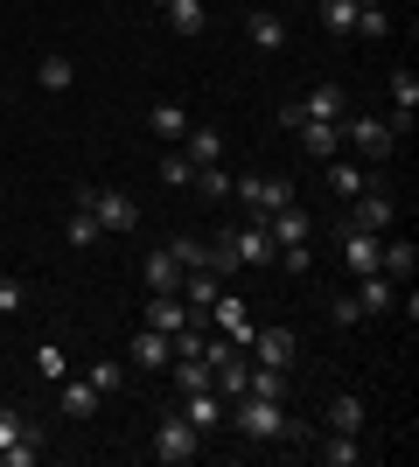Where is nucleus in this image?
I'll return each instance as SVG.
<instances>
[{"instance_id":"1","label":"nucleus","mask_w":419,"mask_h":467,"mask_svg":"<svg viewBox=\"0 0 419 467\" xmlns=\"http://www.w3.org/2000/svg\"><path fill=\"white\" fill-rule=\"evenodd\" d=\"M224 419H231L245 440H259V447H294V453H308V440H315L300 419H287V405H279V398H252V390H238V398L224 405Z\"/></svg>"},{"instance_id":"2","label":"nucleus","mask_w":419,"mask_h":467,"mask_svg":"<svg viewBox=\"0 0 419 467\" xmlns=\"http://www.w3.org/2000/svg\"><path fill=\"white\" fill-rule=\"evenodd\" d=\"M78 210L99 216V231H140V202L126 189H99V182H84V189H78Z\"/></svg>"},{"instance_id":"3","label":"nucleus","mask_w":419,"mask_h":467,"mask_svg":"<svg viewBox=\"0 0 419 467\" xmlns=\"http://www.w3.org/2000/svg\"><path fill=\"white\" fill-rule=\"evenodd\" d=\"M231 195L245 202V223H259V216H273L279 202H294V182H287V175H238Z\"/></svg>"},{"instance_id":"4","label":"nucleus","mask_w":419,"mask_h":467,"mask_svg":"<svg viewBox=\"0 0 419 467\" xmlns=\"http://www.w3.org/2000/svg\"><path fill=\"white\" fill-rule=\"evenodd\" d=\"M342 147H357L371 168H384V161H392V147H399V133H392V119H363V112H350V119H342Z\"/></svg>"},{"instance_id":"5","label":"nucleus","mask_w":419,"mask_h":467,"mask_svg":"<svg viewBox=\"0 0 419 467\" xmlns=\"http://www.w3.org/2000/svg\"><path fill=\"white\" fill-rule=\"evenodd\" d=\"M342 210H350V216H342L350 231H371V237H392V223H399V202H392V195H384L378 182H371L363 195H350Z\"/></svg>"},{"instance_id":"6","label":"nucleus","mask_w":419,"mask_h":467,"mask_svg":"<svg viewBox=\"0 0 419 467\" xmlns=\"http://www.w3.org/2000/svg\"><path fill=\"white\" fill-rule=\"evenodd\" d=\"M196 453H203V432L189 426L182 411H168V419L154 426V461L161 467H182V461H196Z\"/></svg>"},{"instance_id":"7","label":"nucleus","mask_w":419,"mask_h":467,"mask_svg":"<svg viewBox=\"0 0 419 467\" xmlns=\"http://www.w3.org/2000/svg\"><path fill=\"white\" fill-rule=\"evenodd\" d=\"M140 321H147V328H161L168 342H175L182 328H210L203 314H189V300H182V293H147V314H140Z\"/></svg>"},{"instance_id":"8","label":"nucleus","mask_w":419,"mask_h":467,"mask_svg":"<svg viewBox=\"0 0 419 467\" xmlns=\"http://www.w3.org/2000/svg\"><path fill=\"white\" fill-rule=\"evenodd\" d=\"M245 356H252V363H266V370H294L300 342H294V328H252Z\"/></svg>"},{"instance_id":"9","label":"nucleus","mask_w":419,"mask_h":467,"mask_svg":"<svg viewBox=\"0 0 419 467\" xmlns=\"http://www.w3.org/2000/svg\"><path fill=\"white\" fill-rule=\"evenodd\" d=\"M126 363H133V370H168V363H175V342L140 321V328L126 335Z\"/></svg>"},{"instance_id":"10","label":"nucleus","mask_w":419,"mask_h":467,"mask_svg":"<svg viewBox=\"0 0 419 467\" xmlns=\"http://www.w3.org/2000/svg\"><path fill=\"white\" fill-rule=\"evenodd\" d=\"M245 42H252V49H266V57H279V49L294 42V28H287V15H279V7H252V15H245Z\"/></svg>"},{"instance_id":"11","label":"nucleus","mask_w":419,"mask_h":467,"mask_svg":"<svg viewBox=\"0 0 419 467\" xmlns=\"http://www.w3.org/2000/svg\"><path fill=\"white\" fill-rule=\"evenodd\" d=\"M224 244H231V258H238V265H273V258H279V244L266 237V223H231V231H224Z\"/></svg>"},{"instance_id":"12","label":"nucleus","mask_w":419,"mask_h":467,"mask_svg":"<svg viewBox=\"0 0 419 467\" xmlns=\"http://www.w3.org/2000/svg\"><path fill=\"white\" fill-rule=\"evenodd\" d=\"M259 223H266V237H273L279 252H287V244H308V237H315V216L300 210V202H279V210H273V216H259Z\"/></svg>"},{"instance_id":"13","label":"nucleus","mask_w":419,"mask_h":467,"mask_svg":"<svg viewBox=\"0 0 419 467\" xmlns=\"http://www.w3.org/2000/svg\"><path fill=\"white\" fill-rule=\"evenodd\" d=\"M294 112L321 119V126H342V119H350V91H342V84H315L308 98H294Z\"/></svg>"},{"instance_id":"14","label":"nucleus","mask_w":419,"mask_h":467,"mask_svg":"<svg viewBox=\"0 0 419 467\" xmlns=\"http://www.w3.org/2000/svg\"><path fill=\"white\" fill-rule=\"evenodd\" d=\"M210 328L231 335V342L245 349V342H252V307H245L238 293H217V300H210Z\"/></svg>"},{"instance_id":"15","label":"nucleus","mask_w":419,"mask_h":467,"mask_svg":"<svg viewBox=\"0 0 419 467\" xmlns=\"http://www.w3.org/2000/svg\"><path fill=\"white\" fill-rule=\"evenodd\" d=\"M336 244H342V273H350V279L378 273V237H371V231H350V223H342Z\"/></svg>"},{"instance_id":"16","label":"nucleus","mask_w":419,"mask_h":467,"mask_svg":"<svg viewBox=\"0 0 419 467\" xmlns=\"http://www.w3.org/2000/svg\"><path fill=\"white\" fill-rule=\"evenodd\" d=\"M57 405H63V419H78V426H84V419H99L105 398L91 390V377H63V384H57Z\"/></svg>"},{"instance_id":"17","label":"nucleus","mask_w":419,"mask_h":467,"mask_svg":"<svg viewBox=\"0 0 419 467\" xmlns=\"http://www.w3.org/2000/svg\"><path fill=\"white\" fill-rule=\"evenodd\" d=\"M321 182H329V189H336L342 202H350V195H363V189H371V168H363V161H350V154H329Z\"/></svg>"},{"instance_id":"18","label":"nucleus","mask_w":419,"mask_h":467,"mask_svg":"<svg viewBox=\"0 0 419 467\" xmlns=\"http://www.w3.org/2000/svg\"><path fill=\"white\" fill-rule=\"evenodd\" d=\"M357 307H363V321H371V314H392V307H399V279L363 273V279H357Z\"/></svg>"},{"instance_id":"19","label":"nucleus","mask_w":419,"mask_h":467,"mask_svg":"<svg viewBox=\"0 0 419 467\" xmlns=\"http://www.w3.org/2000/svg\"><path fill=\"white\" fill-rule=\"evenodd\" d=\"M154 7L168 15L175 36H203V28H210V0H154Z\"/></svg>"},{"instance_id":"20","label":"nucleus","mask_w":419,"mask_h":467,"mask_svg":"<svg viewBox=\"0 0 419 467\" xmlns=\"http://www.w3.org/2000/svg\"><path fill=\"white\" fill-rule=\"evenodd\" d=\"M147 126H154V140H168V147H182V133H189L196 119L182 112L175 98H161V105H147Z\"/></svg>"},{"instance_id":"21","label":"nucleus","mask_w":419,"mask_h":467,"mask_svg":"<svg viewBox=\"0 0 419 467\" xmlns=\"http://www.w3.org/2000/svg\"><path fill=\"white\" fill-rule=\"evenodd\" d=\"M294 140H300V154H315V161L342 154V126H321V119H300V126H294Z\"/></svg>"},{"instance_id":"22","label":"nucleus","mask_w":419,"mask_h":467,"mask_svg":"<svg viewBox=\"0 0 419 467\" xmlns=\"http://www.w3.org/2000/svg\"><path fill=\"white\" fill-rule=\"evenodd\" d=\"M182 154L196 161V168H224V133L217 126H189V133H182Z\"/></svg>"},{"instance_id":"23","label":"nucleus","mask_w":419,"mask_h":467,"mask_svg":"<svg viewBox=\"0 0 419 467\" xmlns=\"http://www.w3.org/2000/svg\"><path fill=\"white\" fill-rule=\"evenodd\" d=\"M378 273H384V279H413V273H419V252H413V237H392V244L378 237Z\"/></svg>"},{"instance_id":"24","label":"nucleus","mask_w":419,"mask_h":467,"mask_svg":"<svg viewBox=\"0 0 419 467\" xmlns=\"http://www.w3.org/2000/svg\"><path fill=\"white\" fill-rule=\"evenodd\" d=\"M140 279H147V293H182V265H175V252H168V244H161V252H147Z\"/></svg>"},{"instance_id":"25","label":"nucleus","mask_w":419,"mask_h":467,"mask_svg":"<svg viewBox=\"0 0 419 467\" xmlns=\"http://www.w3.org/2000/svg\"><path fill=\"white\" fill-rule=\"evenodd\" d=\"M182 419H189L196 432L224 426V398H217V390H182Z\"/></svg>"},{"instance_id":"26","label":"nucleus","mask_w":419,"mask_h":467,"mask_svg":"<svg viewBox=\"0 0 419 467\" xmlns=\"http://www.w3.org/2000/svg\"><path fill=\"white\" fill-rule=\"evenodd\" d=\"M308 453H315V461H329V467H357V461H363L357 432H329V440H308Z\"/></svg>"},{"instance_id":"27","label":"nucleus","mask_w":419,"mask_h":467,"mask_svg":"<svg viewBox=\"0 0 419 467\" xmlns=\"http://www.w3.org/2000/svg\"><path fill=\"white\" fill-rule=\"evenodd\" d=\"M350 36L384 42V36H392V7H384V0H363V7H357V28H350Z\"/></svg>"},{"instance_id":"28","label":"nucleus","mask_w":419,"mask_h":467,"mask_svg":"<svg viewBox=\"0 0 419 467\" xmlns=\"http://www.w3.org/2000/svg\"><path fill=\"white\" fill-rule=\"evenodd\" d=\"M357 7H363V0H321V7H315V15H321V28H329V36H350V28H357Z\"/></svg>"},{"instance_id":"29","label":"nucleus","mask_w":419,"mask_h":467,"mask_svg":"<svg viewBox=\"0 0 419 467\" xmlns=\"http://www.w3.org/2000/svg\"><path fill=\"white\" fill-rule=\"evenodd\" d=\"M154 175H161V182H168V189H189V182H196V161L182 154V147H168V154H161V161H154Z\"/></svg>"},{"instance_id":"30","label":"nucleus","mask_w":419,"mask_h":467,"mask_svg":"<svg viewBox=\"0 0 419 467\" xmlns=\"http://www.w3.org/2000/svg\"><path fill=\"white\" fill-rule=\"evenodd\" d=\"M36 84H42V91H70V84H78V63H70V57H42Z\"/></svg>"},{"instance_id":"31","label":"nucleus","mask_w":419,"mask_h":467,"mask_svg":"<svg viewBox=\"0 0 419 467\" xmlns=\"http://www.w3.org/2000/svg\"><path fill=\"white\" fill-rule=\"evenodd\" d=\"M329 426H336V432H363V398H357V390H336V405H329Z\"/></svg>"},{"instance_id":"32","label":"nucleus","mask_w":419,"mask_h":467,"mask_svg":"<svg viewBox=\"0 0 419 467\" xmlns=\"http://www.w3.org/2000/svg\"><path fill=\"white\" fill-rule=\"evenodd\" d=\"M63 237H70V252H91V244H99V216H91V210H70V223H63Z\"/></svg>"},{"instance_id":"33","label":"nucleus","mask_w":419,"mask_h":467,"mask_svg":"<svg viewBox=\"0 0 419 467\" xmlns=\"http://www.w3.org/2000/svg\"><path fill=\"white\" fill-rule=\"evenodd\" d=\"M168 252H175V265H182V273L210 265V244H203V237H189V231H182V237H168Z\"/></svg>"},{"instance_id":"34","label":"nucleus","mask_w":419,"mask_h":467,"mask_svg":"<svg viewBox=\"0 0 419 467\" xmlns=\"http://www.w3.org/2000/svg\"><path fill=\"white\" fill-rule=\"evenodd\" d=\"M120 384H126V363H120V356H99V363H91V390H99V398H112Z\"/></svg>"},{"instance_id":"35","label":"nucleus","mask_w":419,"mask_h":467,"mask_svg":"<svg viewBox=\"0 0 419 467\" xmlns=\"http://www.w3.org/2000/svg\"><path fill=\"white\" fill-rule=\"evenodd\" d=\"M189 189H196L203 202H231V175H224V168H196V182H189Z\"/></svg>"},{"instance_id":"36","label":"nucleus","mask_w":419,"mask_h":467,"mask_svg":"<svg viewBox=\"0 0 419 467\" xmlns=\"http://www.w3.org/2000/svg\"><path fill=\"white\" fill-rule=\"evenodd\" d=\"M15 440H42V432H36V426H28V419H21V411H15V405H0V453L15 447Z\"/></svg>"},{"instance_id":"37","label":"nucleus","mask_w":419,"mask_h":467,"mask_svg":"<svg viewBox=\"0 0 419 467\" xmlns=\"http://www.w3.org/2000/svg\"><path fill=\"white\" fill-rule=\"evenodd\" d=\"M175 384L182 390H210V363H203V356H175Z\"/></svg>"},{"instance_id":"38","label":"nucleus","mask_w":419,"mask_h":467,"mask_svg":"<svg viewBox=\"0 0 419 467\" xmlns=\"http://www.w3.org/2000/svg\"><path fill=\"white\" fill-rule=\"evenodd\" d=\"M36 370L49 377V384H63V377H70V363H63V349H57V342H42V349H36Z\"/></svg>"},{"instance_id":"39","label":"nucleus","mask_w":419,"mask_h":467,"mask_svg":"<svg viewBox=\"0 0 419 467\" xmlns=\"http://www.w3.org/2000/svg\"><path fill=\"white\" fill-rule=\"evenodd\" d=\"M279 273H294V279H308V265H315V252H308V244H287V252L273 258Z\"/></svg>"},{"instance_id":"40","label":"nucleus","mask_w":419,"mask_h":467,"mask_svg":"<svg viewBox=\"0 0 419 467\" xmlns=\"http://www.w3.org/2000/svg\"><path fill=\"white\" fill-rule=\"evenodd\" d=\"M342 321V328H350V321H363V307H357V293H336V307H329Z\"/></svg>"},{"instance_id":"41","label":"nucleus","mask_w":419,"mask_h":467,"mask_svg":"<svg viewBox=\"0 0 419 467\" xmlns=\"http://www.w3.org/2000/svg\"><path fill=\"white\" fill-rule=\"evenodd\" d=\"M21 300H28V293H21V279H0V314H21Z\"/></svg>"}]
</instances>
